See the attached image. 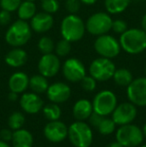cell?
Returning <instances> with one entry per match:
<instances>
[{
	"label": "cell",
	"mask_w": 146,
	"mask_h": 147,
	"mask_svg": "<svg viewBox=\"0 0 146 147\" xmlns=\"http://www.w3.org/2000/svg\"><path fill=\"white\" fill-rule=\"evenodd\" d=\"M120 46L129 54H139L146 49V32L141 28L127 29L120 35Z\"/></svg>",
	"instance_id": "cell-1"
},
{
	"label": "cell",
	"mask_w": 146,
	"mask_h": 147,
	"mask_svg": "<svg viewBox=\"0 0 146 147\" xmlns=\"http://www.w3.org/2000/svg\"><path fill=\"white\" fill-rule=\"evenodd\" d=\"M31 36V26L26 22V20L19 19L10 25L6 31L5 41L12 47H21L30 40Z\"/></svg>",
	"instance_id": "cell-2"
},
{
	"label": "cell",
	"mask_w": 146,
	"mask_h": 147,
	"mask_svg": "<svg viewBox=\"0 0 146 147\" xmlns=\"http://www.w3.org/2000/svg\"><path fill=\"white\" fill-rule=\"evenodd\" d=\"M86 31L83 20L76 14H69L63 18L60 25L62 38L69 42H77L84 36Z\"/></svg>",
	"instance_id": "cell-3"
},
{
	"label": "cell",
	"mask_w": 146,
	"mask_h": 147,
	"mask_svg": "<svg viewBox=\"0 0 146 147\" xmlns=\"http://www.w3.org/2000/svg\"><path fill=\"white\" fill-rule=\"evenodd\" d=\"M68 138L75 147H89L93 140V134L88 124L76 121L69 126Z\"/></svg>",
	"instance_id": "cell-4"
},
{
	"label": "cell",
	"mask_w": 146,
	"mask_h": 147,
	"mask_svg": "<svg viewBox=\"0 0 146 147\" xmlns=\"http://www.w3.org/2000/svg\"><path fill=\"white\" fill-rule=\"evenodd\" d=\"M143 131L133 124L121 125L116 132V140L123 147H136L142 143Z\"/></svg>",
	"instance_id": "cell-5"
},
{
	"label": "cell",
	"mask_w": 146,
	"mask_h": 147,
	"mask_svg": "<svg viewBox=\"0 0 146 147\" xmlns=\"http://www.w3.org/2000/svg\"><path fill=\"white\" fill-rule=\"evenodd\" d=\"M112 19L105 12H97L90 16L85 23L86 30L94 36H100L108 33L112 27Z\"/></svg>",
	"instance_id": "cell-6"
},
{
	"label": "cell",
	"mask_w": 146,
	"mask_h": 147,
	"mask_svg": "<svg viewBox=\"0 0 146 147\" xmlns=\"http://www.w3.org/2000/svg\"><path fill=\"white\" fill-rule=\"evenodd\" d=\"M94 49L101 57L105 58H114L120 53L121 46L119 41L113 36L103 34L97 37L94 42Z\"/></svg>",
	"instance_id": "cell-7"
},
{
	"label": "cell",
	"mask_w": 146,
	"mask_h": 147,
	"mask_svg": "<svg viewBox=\"0 0 146 147\" xmlns=\"http://www.w3.org/2000/svg\"><path fill=\"white\" fill-rule=\"evenodd\" d=\"M93 111L100 115L107 116L114 111L117 106V98L110 90H103L95 95L92 102Z\"/></svg>",
	"instance_id": "cell-8"
},
{
	"label": "cell",
	"mask_w": 146,
	"mask_h": 147,
	"mask_svg": "<svg viewBox=\"0 0 146 147\" xmlns=\"http://www.w3.org/2000/svg\"><path fill=\"white\" fill-rule=\"evenodd\" d=\"M115 70V65L111 59L100 57L90 64L89 73L96 81H107L113 77Z\"/></svg>",
	"instance_id": "cell-9"
},
{
	"label": "cell",
	"mask_w": 146,
	"mask_h": 147,
	"mask_svg": "<svg viewBox=\"0 0 146 147\" xmlns=\"http://www.w3.org/2000/svg\"><path fill=\"white\" fill-rule=\"evenodd\" d=\"M127 97L134 105L146 106V77L132 80L127 86Z\"/></svg>",
	"instance_id": "cell-10"
},
{
	"label": "cell",
	"mask_w": 146,
	"mask_h": 147,
	"mask_svg": "<svg viewBox=\"0 0 146 147\" xmlns=\"http://www.w3.org/2000/svg\"><path fill=\"white\" fill-rule=\"evenodd\" d=\"M62 73L68 81L79 82L86 75L85 66L79 59L69 58L63 64Z\"/></svg>",
	"instance_id": "cell-11"
},
{
	"label": "cell",
	"mask_w": 146,
	"mask_h": 147,
	"mask_svg": "<svg viewBox=\"0 0 146 147\" xmlns=\"http://www.w3.org/2000/svg\"><path fill=\"white\" fill-rule=\"evenodd\" d=\"M137 115V109L135 105L131 102H125L116 106L112 112V119L115 124L125 125L129 124L135 119Z\"/></svg>",
	"instance_id": "cell-12"
},
{
	"label": "cell",
	"mask_w": 146,
	"mask_h": 147,
	"mask_svg": "<svg viewBox=\"0 0 146 147\" xmlns=\"http://www.w3.org/2000/svg\"><path fill=\"white\" fill-rule=\"evenodd\" d=\"M44 135L47 140L53 143H58L63 141L68 136V128L59 120L50 121L45 125Z\"/></svg>",
	"instance_id": "cell-13"
},
{
	"label": "cell",
	"mask_w": 146,
	"mask_h": 147,
	"mask_svg": "<svg viewBox=\"0 0 146 147\" xmlns=\"http://www.w3.org/2000/svg\"><path fill=\"white\" fill-rule=\"evenodd\" d=\"M60 69V60L57 55L52 53L43 54V56L39 59L38 71L41 75L45 77H53L58 73Z\"/></svg>",
	"instance_id": "cell-14"
},
{
	"label": "cell",
	"mask_w": 146,
	"mask_h": 147,
	"mask_svg": "<svg viewBox=\"0 0 146 147\" xmlns=\"http://www.w3.org/2000/svg\"><path fill=\"white\" fill-rule=\"evenodd\" d=\"M48 99L53 103H63L69 99L71 95V89L63 82H55L49 85L46 91Z\"/></svg>",
	"instance_id": "cell-15"
},
{
	"label": "cell",
	"mask_w": 146,
	"mask_h": 147,
	"mask_svg": "<svg viewBox=\"0 0 146 147\" xmlns=\"http://www.w3.org/2000/svg\"><path fill=\"white\" fill-rule=\"evenodd\" d=\"M54 19L52 15L47 12H40L37 13L31 18L30 26L31 29L36 33H45L53 27Z\"/></svg>",
	"instance_id": "cell-16"
},
{
	"label": "cell",
	"mask_w": 146,
	"mask_h": 147,
	"mask_svg": "<svg viewBox=\"0 0 146 147\" xmlns=\"http://www.w3.org/2000/svg\"><path fill=\"white\" fill-rule=\"evenodd\" d=\"M88 119H89L90 124L103 135H109L115 130V122L113 121V119L106 118L105 116L98 114L94 111Z\"/></svg>",
	"instance_id": "cell-17"
},
{
	"label": "cell",
	"mask_w": 146,
	"mask_h": 147,
	"mask_svg": "<svg viewBox=\"0 0 146 147\" xmlns=\"http://www.w3.org/2000/svg\"><path fill=\"white\" fill-rule=\"evenodd\" d=\"M20 106L25 112L35 114L42 109L43 100L37 93H24L20 98Z\"/></svg>",
	"instance_id": "cell-18"
},
{
	"label": "cell",
	"mask_w": 146,
	"mask_h": 147,
	"mask_svg": "<svg viewBox=\"0 0 146 147\" xmlns=\"http://www.w3.org/2000/svg\"><path fill=\"white\" fill-rule=\"evenodd\" d=\"M8 86L10 91L22 93L29 87V78L24 72H15L10 76Z\"/></svg>",
	"instance_id": "cell-19"
},
{
	"label": "cell",
	"mask_w": 146,
	"mask_h": 147,
	"mask_svg": "<svg viewBox=\"0 0 146 147\" xmlns=\"http://www.w3.org/2000/svg\"><path fill=\"white\" fill-rule=\"evenodd\" d=\"M27 53L20 47H14L5 55V63L11 67H21L27 62Z\"/></svg>",
	"instance_id": "cell-20"
},
{
	"label": "cell",
	"mask_w": 146,
	"mask_h": 147,
	"mask_svg": "<svg viewBox=\"0 0 146 147\" xmlns=\"http://www.w3.org/2000/svg\"><path fill=\"white\" fill-rule=\"evenodd\" d=\"M92 112H93L92 103L87 99H80L73 106V116L77 121L88 119Z\"/></svg>",
	"instance_id": "cell-21"
},
{
	"label": "cell",
	"mask_w": 146,
	"mask_h": 147,
	"mask_svg": "<svg viewBox=\"0 0 146 147\" xmlns=\"http://www.w3.org/2000/svg\"><path fill=\"white\" fill-rule=\"evenodd\" d=\"M11 141L13 147H32L33 136L28 130L20 128L13 132Z\"/></svg>",
	"instance_id": "cell-22"
},
{
	"label": "cell",
	"mask_w": 146,
	"mask_h": 147,
	"mask_svg": "<svg viewBox=\"0 0 146 147\" xmlns=\"http://www.w3.org/2000/svg\"><path fill=\"white\" fill-rule=\"evenodd\" d=\"M29 87L34 93H37V94L46 92L49 87L47 77L41 75V74L32 76L29 79Z\"/></svg>",
	"instance_id": "cell-23"
},
{
	"label": "cell",
	"mask_w": 146,
	"mask_h": 147,
	"mask_svg": "<svg viewBox=\"0 0 146 147\" xmlns=\"http://www.w3.org/2000/svg\"><path fill=\"white\" fill-rule=\"evenodd\" d=\"M18 17L22 20H28L31 19L36 14V5L33 1H22L20 4L19 8L17 9Z\"/></svg>",
	"instance_id": "cell-24"
},
{
	"label": "cell",
	"mask_w": 146,
	"mask_h": 147,
	"mask_svg": "<svg viewBox=\"0 0 146 147\" xmlns=\"http://www.w3.org/2000/svg\"><path fill=\"white\" fill-rule=\"evenodd\" d=\"M131 0H105L104 5L110 14H119L127 9Z\"/></svg>",
	"instance_id": "cell-25"
},
{
	"label": "cell",
	"mask_w": 146,
	"mask_h": 147,
	"mask_svg": "<svg viewBox=\"0 0 146 147\" xmlns=\"http://www.w3.org/2000/svg\"><path fill=\"white\" fill-rule=\"evenodd\" d=\"M113 79H114L115 83L119 86H128L129 84L132 82L133 77L132 73L126 68H120V69L115 70L114 74H113Z\"/></svg>",
	"instance_id": "cell-26"
},
{
	"label": "cell",
	"mask_w": 146,
	"mask_h": 147,
	"mask_svg": "<svg viewBox=\"0 0 146 147\" xmlns=\"http://www.w3.org/2000/svg\"><path fill=\"white\" fill-rule=\"evenodd\" d=\"M43 114L45 118H47L50 121H54V120H58L61 116V110L57 103H51L48 104L43 108Z\"/></svg>",
	"instance_id": "cell-27"
},
{
	"label": "cell",
	"mask_w": 146,
	"mask_h": 147,
	"mask_svg": "<svg viewBox=\"0 0 146 147\" xmlns=\"http://www.w3.org/2000/svg\"><path fill=\"white\" fill-rule=\"evenodd\" d=\"M39 51L43 54H47V53H52V51L55 49V45L53 40L48 36H43L39 39L38 44H37Z\"/></svg>",
	"instance_id": "cell-28"
},
{
	"label": "cell",
	"mask_w": 146,
	"mask_h": 147,
	"mask_svg": "<svg viewBox=\"0 0 146 147\" xmlns=\"http://www.w3.org/2000/svg\"><path fill=\"white\" fill-rule=\"evenodd\" d=\"M25 122V117L21 112H13L8 118V125L10 129L17 130L23 126Z\"/></svg>",
	"instance_id": "cell-29"
},
{
	"label": "cell",
	"mask_w": 146,
	"mask_h": 147,
	"mask_svg": "<svg viewBox=\"0 0 146 147\" xmlns=\"http://www.w3.org/2000/svg\"><path fill=\"white\" fill-rule=\"evenodd\" d=\"M55 52H56L57 56L64 57L66 55L69 54L71 50V42H69L68 40L62 38L60 41H58L56 45H55Z\"/></svg>",
	"instance_id": "cell-30"
},
{
	"label": "cell",
	"mask_w": 146,
	"mask_h": 147,
	"mask_svg": "<svg viewBox=\"0 0 146 147\" xmlns=\"http://www.w3.org/2000/svg\"><path fill=\"white\" fill-rule=\"evenodd\" d=\"M40 5L43 11L50 14L55 13L59 9L58 0H41Z\"/></svg>",
	"instance_id": "cell-31"
},
{
	"label": "cell",
	"mask_w": 146,
	"mask_h": 147,
	"mask_svg": "<svg viewBox=\"0 0 146 147\" xmlns=\"http://www.w3.org/2000/svg\"><path fill=\"white\" fill-rule=\"evenodd\" d=\"M22 0H0V7L3 10L13 12L19 8Z\"/></svg>",
	"instance_id": "cell-32"
},
{
	"label": "cell",
	"mask_w": 146,
	"mask_h": 147,
	"mask_svg": "<svg viewBox=\"0 0 146 147\" xmlns=\"http://www.w3.org/2000/svg\"><path fill=\"white\" fill-rule=\"evenodd\" d=\"M81 86L85 91H93L96 88V80L91 75H85L81 80Z\"/></svg>",
	"instance_id": "cell-33"
},
{
	"label": "cell",
	"mask_w": 146,
	"mask_h": 147,
	"mask_svg": "<svg viewBox=\"0 0 146 147\" xmlns=\"http://www.w3.org/2000/svg\"><path fill=\"white\" fill-rule=\"evenodd\" d=\"M111 29L114 31L115 33L122 34L123 32L127 30V23L122 19H116L112 22V27Z\"/></svg>",
	"instance_id": "cell-34"
},
{
	"label": "cell",
	"mask_w": 146,
	"mask_h": 147,
	"mask_svg": "<svg viewBox=\"0 0 146 147\" xmlns=\"http://www.w3.org/2000/svg\"><path fill=\"white\" fill-rule=\"evenodd\" d=\"M80 3L79 0H67L66 1V8L70 14H75L79 11Z\"/></svg>",
	"instance_id": "cell-35"
},
{
	"label": "cell",
	"mask_w": 146,
	"mask_h": 147,
	"mask_svg": "<svg viewBox=\"0 0 146 147\" xmlns=\"http://www.w3.org/2000/svg\"><path fill=\"white\" fill-rule=\"evenodd\" d=\"M10 13L11 12L3 9L0 11V25L6 26L7 24H9V22L11 21V14Z\"/></svg>",
	"instance_id": "cell-36"
},
{
	"label": "cell",
	"mask_w": 146,
	"mask_h": 147,
	"mask_svg": "<svg viewBox=\"0 0 146 147\" xmlns=\"http://www.w3.org/2000/svg\"><path fill=\"white\" fill-rule=\"evenodd\" d=\"M12 136H13V132L10 129H2L0 131V139L5 142L12 140Z\"/></svg>",
	"instance_id": "cell-37"
},
{
	"label": "cell",
	"mask_w": 146,
	"mask_h": 147,
	"mask_svg": "<svg viewBox=\"0 0 146 147\" xmlns=\"http://www.w3.org/2000/svg\"><path fill=\"white\" fill-rule=\"evenodd\" d=\"M17 97H18V93H15L13 92V91H11V92L8 94V99H9L10 101H16L17 100Z\"/></svg>",
	"instance_id": "cell-38"
},
{
	"label": "cell",
	"mask_w": 146,
	"mask_h": 147,
	"mask_svg": "<svg viewBox=\"0 0 146 147\" xmlns=\"http://www.w3.org/2000/svg\"><path fill=\"white\" fill-rule=\"evenodd\" d=\"M79 1L85 5H93L94 3H96L97 0H79Z\"/></svg>",
	"instance_id": "cell-39"
},
{
	"label": "cell",
	"mask_w": 146,
	"mask_h": 147,
	"mask_svg": "<svg viewBox=\"0 0 146 147\" xmlns=\"http://www.w3.org/2000/svg\"><path fill=\"white\" fill-rule=\"evenodd\" d=\"M141 27L146 32V14H144V16L142 17V20H141Z\"/></svg>",
	"instance_id": "cell-40"
},
{
	"label": "cell",
	"mask_w": 146,
	"mask_h": 147,
	"mask_svg": "<svg viewBox=\"0 0 146 147\" xmlns=\"http://www.w3.org/2000/svg\"><path fill=\"white\" fill-rule=\"evenodd\" d=\"M107 147H123V146L121 145L118 141H116V142H112V143H110Z\"/></svg>",
	"instance_id": "cell-41"
},
{
	"label": "cell",
	"mask_w": 146,
	"mask_h": 147,
	"mask_svg": "<svg viewBox=\"0 0 146 147\" xmlns=\"http://www.w3.org/2000/svg\"><path fill=\"white\" fill-rule=\"evenodd\" d=\"M0 147H10V146L7 142H5V141H3V140L0 139Z\"/></svg>",
	"instance_id": "cell-42"
},
{
	"label": "cell",
	"mask_w": 146,
	"mask_h": 147,
	"mask_svg": "<svg viewBox=\"0 0 146 147\" xmlns=\"http://www.w3.org/2000/svg\"><path fill=\"white\" fill-rule=\"evenodd\" d=\"M142 131H143V135H144L145 137H146V124H145L144 126H143V130H142Z\"/></svg>",
	"instance_id": "cell-43"
},
{
	"label": "cell",
	"mask_w": 146,
	"mask_h": 147,
	"mask_svg": "<svg viewBox=\"0 0 146 147\" xmlns=\"http://www.w3.org/2000/svg\"><path fill=\"white\" fill-rule=\"evenodd\" d=\"M28 1H35V0H28Z\"/></svg>",
	"instance_id": "cell-44"
},
{
	"label": "cell",
	"mask_w": 146,
	"mask_h": 147,
	"mask_svg": "<svg viewBox=\"0 0 146 147\" xmlns=\"http://www.w3.org/2000/svg\"><path fill=\"white\" fill-rule=\"evenodd\" d=\"M142 147H146V144H144V145H143Z\"/></svg>",
	"instance_id": "cell-45"
},
{
	"label": "cell",
	"mask_w": 146,
	"mask_h": 147,
	"mask_svg": "<svg viewBox=\"0 0 146 147\" xmlns=\"http://www.w3.org/2000/svg\"><path fill=\"white\" fill-rule=\"evenodd\" d=\"M145 73H146V67H145Z\"/></svg>",
	"instance_id": "cell-46"
},
{
	"label": "cell",
	"mask_w": 146,
	"mask_h": 147,
	"mask_svg": "<svg viewBox=\"0 0 146 147\" xmlns=\"http://www.w3.org/2000/svg\"><path fill=\"white\" fill-rule=\"evenodd\" d=\"M137 1H138V0H137Z\"/></svg>",
	"instance_id": "cell-47"
}]
</instances>
